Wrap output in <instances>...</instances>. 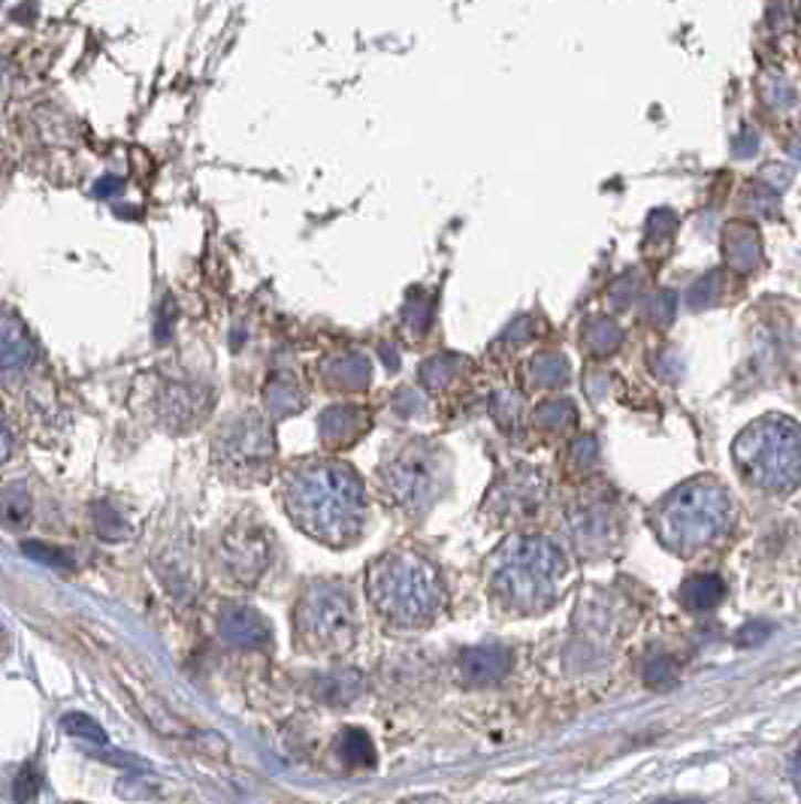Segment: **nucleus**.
I'll list each match as a JSON object with an SVG mask.
<instances>
[{"instance_id":"1","label":"nucleus","mask_w":801,"mask_h":804,"mask_svg":"<svg viewBox=\"0 0 801 804\" xmlns=\"http://www.w3.org/2000/svg\"><path fill=\"white\" fill-rule=\"evenodd\" d=\"M287 517L306 536L342 548L363 532L367 496L357 472L336 459L306 463L287 475L282 490Z\"/></svg>"},{"instance_id":"2","label":"nucleus","mask_w":801,"mask_h":804,"mask_svg":"<svg viewBox=\"0 0 801 804\" xmlns=\"http://www.w3.org/2000/svg\"><path fill=\"white\" fill-rule=\"evenodd\" d=\"M566 560L560 548L541 536H515L493 553L491 590L512 611H541L560 596Z\"/></svg>"},{"instance_id":"3","label":"nucleus","mask_w":801,"mask_h":804,"mask_svg":"<svg viewBox=\"0 0 801 804\" xmlns=\"http://www.w3.org/2000/svg\"><path fill=\"white\" fill-rule=\"evenodd\" d=\"M733 496L714 478H693L681 484L653 511L656 539L677 557H693L729 532L733 527Z\"/></svg>"},{"instance_id":"4","label":"nucleus","mask_w":801,"mask_h":804,"mask_svg":"<svg viewBox=\"0 0 801 804\" xmlns=\"http://www.w3.org/2000/svg\"><path fill=\"white\" fill-rule=\"evenodd\" d=\"M372 609L393 626H426L445 605V586L435 565L418 553H388L367 574Z\"/></svg>"},{"instance_id":"5","label":"nucleus","mask_w":801,"mask_h":804,"mask_svg":"<svg viewBox=\"0 0 801 804\" xmlns=\"http://www.w3.org/2000/svg\"><path fill=\"white\" fill-rule=\"evenodd\" d=\"M733 454L741 475L766 494H792L801 484V426L792 417L753 421L735 438Z\"/></svg>"},{"instance_id":"6","label":"nucleus","mask_w":801,"mask_h":804,"mask_svg":"<svg viewBox=\"0 0 801 804\" xmlns=\"http://www.w3.org/2000/svg\"><path fill=\"white\" fill-rule=\"evenodd\" d=\"M297 642L312 654H342L357 638V614L351 596L336 584L309 586L294 614Z\"/></svg>"},{"instance_id":"7","label":"nucleus","mask_w":801,"mask_h":804,"mask_svg":"<svg viewBox=\"0 0 801 804\" xmlns=\"http://www.w3.org/2000/svg\"><path fill=\"white\" fill-rule=\"evenodd\" d=\"M445 484V454L433 445H409L381 469V487L402 511H421L442 494Z\"/></svg>"},{"instance_id":"8","label":"nucleus","mask_w":801,"mask_h":804,"mask_svg":"<svg viewBox=\"0 0 801 804\" xmlns=\"http://www.w3.org/2000/svg\"><path fill=\"white\" fill-rule=\"evenodd\" d=\"M273 454V430L261 414L233 417L215 442V457L221 469L233 478H240V482H254V478L266 475Z\"/></svg>"},{"instance_id":"9","label":"nucleus","mask_w":801,"mask_h":804,"mask_svg":"<svg viewBox=\"0 0 801 804\" xmlns=\"http://www.w3.org/2000/svg\"><path fill=\"white\" fill-rule=\"evenodd\" d=\"M221 560L233 581L252 586L270 565V532L257 523H236L221 541Z\"/></svg>"},{"instance_id":"10","label":"nucleus","mask_w":801,"mask_h":804,"mask_svg":"<svg viewBox=\"0 0 801 804\" xmlns=\"http://www.w3.org/2000/svg\"><path fill=\"white\" fill-rule=\"evenodd\" d=\"M212 396L197 384H170L164 396H160V421L176 433L191 430L209 414Z\"/></svg>"},{"instance_id":"11","label":"nucleus","mask_w":801,"mask_h":804,"mask_svg":"<svg viewBox=\"0 0 801 804\" xmlns=\"http://www.w3.org/2000/svg\"><path fill=\"white\" fill-rule=\"evenodd\" d=\"M218 632L230 647H242V650H261L270 644V623L264 614H257L249 605H228L221 611Z\"/></svg>"},{"instance_id":"12","label":"nucleus","mask_w":801,"mask_h":804,"mask_svg":"<svg viewBox=\"0 0 801 804\" xmlns=\"http://www.w3.org/2000/svg\"><path fill=\"white\" fill-rule=\"evenodd\" d=\"M34 363V342L24 334L22 324L0 318V379L15 381Z\"/></svg>"},{"instance_id":"13","label":"nucleus","mask_w":801,"mask_h":804,"mask_svg":"<svg viewBox=\"0 0 801 804\" xmlns=\"http://www.w3.org/2000/svg\"><path fill=\"white\" fill-rule=\"evenodd\" d=\"M512 671V654L503 647H470L460 656V675L470 687H491Z\"/></svg>"},{"instance_id":"14","label":"nucleus","mask_w":801,"mask_h":804,"mask_svg":"<svg viewBox=\"0 0 801 804\" xmlns=\"http://www.w3.org/2000/svg\"><path fill=\"white\" fill-rule=\"evenodd\" d=\"M723 596H726V584H723L717 574H696V578H689L687 584L681 586V602L689 611L717 609Z\"/></svg>"},{"instance_id":"15","label":"nucleus","mask_w":801,"mask_h":804,"mask_svg":"<svg viewBox=\"0 0 801 804\" xmlns=\"http://www.w3.org/2000/svg\"><path fill=\"white\" fill-rule=\"evenodd\" d=\"M363 692V675L355 668L345 671H333L327 678H320L318 699L324 705H351Z\"/></svg>"},{"instance_id":"16","label":"nucleus","mask_w":801,"mask_h":804,"mask_svg":"<svg viewBox=\"0 0 801 804\" xmlns=\"http://www.w3.org/2000/svg\"><path fill=\"white\" fill-rule=\"evenodd\" d=\"M31 511H34V506H31V494L24 490L22 484H7V487H0V527L19 532V529L28 527Z\"/></svg>"},{"instance_id":"17","label":"nucleus","mask_w":801,"mask_h":804,"mask_svg":"<svg viewBox=\"0 0 801 804\" xmlns=\"http://www.w3.org/2000/svg\"><path fill=\"white\" fill-rule=\"evenodd\" d=\"M360 414L355 409H330V412L320 417V433L330 445H348L360 436Z\"/></svg>"},{"instance_id":"18","label":"nucleus","mask_w":801,"mask_h":804,"mask_svg":"<svg viewBox=\"0 0 801 804\" xmlns=\"http://www.w3.org/2000/svg\"><path fill=\"white\" fill-rule=\"evenodd\" d=\"M339 753L348 765H372L376 762V747H372L367 732L355 729V726L339 736Z\"/></svg>"},{"instance_id":"19","label":"nucleus","mask_w":801,"mask_h":804,"mask_svg":"<svg viewBox=\"0 0 801 804\" xmlns=\"http://www.w3.org/2000/svg\"><path fill=\"white\" fill-rule=\"evenodd\" d=\"M61 726H64V732L67 736H76V738H85V741H94V744H106V732L101 729L97 720H92L88 713H64L61 717Z\"/></svg>"},{"instance_id":"20","label":"nucleus","mask_w":801,"mask_h":804,"mask_svg":"<svg viewBox=\"0 0 801 804\" xmlns=\"http://www.w3.org/2000/svg\"><path fill=\"white\" fill-rule=\"evenodd\" d=\"M40 790H43V774L36 771L34 762H28V765H22L19 769V774H15V783H12V798L19 804H31L40 795Z\"/></svg>"},{"instance_id":"21","label":"nucleus","mask_w":801,"mask_h":804,"mask_svg":"<svg viewBox=\"0 0 801 804\" xmlns=\"http://www.w3.org/2000/svg\"><path fill=\"white\" fill-rule=\"evenodd\" d=\"M94 523H97V532H101L104 539H125L127 536L125 520H122L118 511H113L109 506L94 508Z\"/></svg>"},{"instance_id":"22","label":"nucleus","mask_w":801,"mask_h":804,"mask_svg":"<svg viewBox=\"0 0 801 804\" xmlns=\"http://www.w3.org/2000/svg\"><path fill=\"white\" fill-rule=\"evenodd\" d=\"M644 680L651 687H668V684H675V663L668 656H656L644 668Z\"/></svg>"},{"instance_id":"23","label":"nucleus","mask_w":801,"mask_h":804,"mask_svg":"<svg viewBox=\"0 0 801 804\" xmlns=\"http://www.w3.org/2000/svg\"><path fill=\"white\" fill-rule=\"evenodd\" d=\"M22 551L28 553V557L40 560V563H49V565H67L70 563L64 553L55 551V548H46V544H40V541H24Z\"/></svg>"},{"instance_id":"24","label":"nucleus","mask_w":801,"mask_h":804,"mask_svg":"<svg viewBox=\"0 0 801 804\" xmlns=\"http://www.w3.org/2000/svg\"><path fill=\"white\" fill-rule=\"evenodd\" d=\"M12 454V433L7 421H3V414H0V463H7Z\"/></svg>"},{"instance_id":"25","label":"nucleus","mask_w":801,"mask_h":804,"mask_svg":"<svg viewBox=\"0 0 801 804\" xmlns=\"http://www.w3.org/2000/svg\"><path fill=\"white\" fill-rule=\"evenodd\" d=\"M792 783L799 786V793H801V753L795 757V762H792Z\"/></svg>"},{"instance_id":"26","label":"nucleus","mask_w":801,"mask_h":804,"mask_svg":"<svg viewBox=\"0 0 801 804\" xmlns=\"http://www.w3.org/2000/svg\"><path fill=\"white\" fill-rule=\"evenodd\" d=\"M3 647H7V642H3V632H0V654H3Z\"/></svg>"},{"instance_id":"27","label":"nucleus","mask_w":801,"mask_h":804,"mask_svg":"<svg viewBox=\"0 0 801 804\" xmlns=\"http://www.w3.org/2000/svg\"><path fill=\"white\" fill-rule=\"evenodd\" d=\"M660 804H684V802H660Z\"/></svg>"}]
</instances>
